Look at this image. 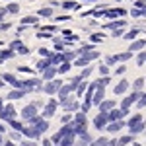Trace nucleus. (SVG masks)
I'll use <instances>...</instances> for the list:
<instances>
[{
  "mask_svg": "<svg viewBox=\"0 0 146 146\" xmlns=\"http://www.w3.org/2000/svg\"><path fill=\"white\" fill-rule=\"evenodd\" d=\"M14 88H20V90H23V92H31V90H37V88H41V80H37V78L16 80Z\"/></svg>",
  "mask_w": 146,
  "mask_h": 146,
  "instance_id": "nucleus-1",
  "label": "nucleus"
},
{
  "mask_svg": "<svg viewBox=\"0 0 146 146\" xmlns=\"http://www.w3.org/2000/svg\"><path fill=\"white\" fill-rule=\"evenodd\" d=\"M98 56H100V53H98V51H88V53L80 55L78 58L74 60V64H76V66H88L92 60H96Z\"/></svg>",
  "mask_w": 146,
  "mask_h": 146,
  "instance_id": "nucleus-2",
  "label": "nucleus"
},
{
  "mask_svg": "<svg viewBox=\"0 0 146 146\" xmlns=\"http://www.w3.org/2000/svg\"><path fill=\"white\" fill-rule=\"evenodd\" d=\"M39 105H41V103H39V101H35V103H29V105H25V107L22 109V119L25 121V123H27L31 117H35V115H37Z\"/></svg>",
  "mask_w": 146,
  "mask_h": 146,
  "instance_id": "nucleus-3",
  "label": "nucleus"
},
{
  "mask_svg": "<svg viewBox=\"0 0 146 146\" xmlns=\"http://www.w3.org/2000/svg\"><path fill=\"white\" fill-rule=\"evenodd\" d=\"M60 86H62V82H60V80H47L45 86H43V92L49 94V96H53V94H58Z\"/></svg>",
  "mask_w": 146,
  "mask_h": 146,
  "instance_id": "nucleus-4",
  "label": "nucleus"
},
{
  "mask_svg": "<svg viewBox=\"0 0 146 146\" xmlns=\"http://www.w3.org/2000/svg\"><path fill=\"white\" fill-rule=\"evenodd\" d=\"M14 115H16V109H14V105L8 103V105H4L2 109H0V119H4V121H14Z\"/></svg>",
  "mask_w": 146,
  "mask_h": 146,
  "instance_id": "nucleus-5",
  "label": "nucleus"
},
{
  "mask_svg": "<svg viewBox=\"0 0 146 146\" xmlns=\"http://www.w3.org/2000/svg\"><path fill=\"white\" fill-rule=\"evenodd\" d=\"M125 125H127V123H125L123 119H117V121H109L105 129H107V133H109V135H115V133H119V131L123 129Z\"/></svg>",
  "mask_w": 146,
  "mask_h": 146,
  "instance_id": "nucleus-6",
  "label": "nucleus"
},
{
  "mask_svg": "<svg viewBox=\"0 0 146 146\" xmlns=\"http://www.w3.org/2000/svg\"><path fill=\"white\" fill-rule=\"evenodd\" d=\"M60 103H62V107H64L66 111H78L80 109V103L74 100V98H70V96H68L64 101H60Z\"/></svg>",
  "mask_w": 146,
  "mask_h": 146,
  "instance_id": "nucleus-7",
  "label": "nucleus"
},
{
  "mask_svg": "<svg viewBox=\"0 0 146 146\" xmlns=\"http://www.w3.org/2000/svg\"><path fill=\"white\" fill-rule=\"evenodd\" d=\"M107 123H109V117H107V113H101L94 119V125H96V129H105L107 127Z\"/></svg>",
  "mask_w": 146,
  "mask_h": 146,
  "instance_id": "nucleus-8",
  "label": "nucleus"
},
{
  "mask_svg": "<svg viewBox=\"0 0 146 146\" xmlns=\"http://www.w3.org/2000/svg\"><path fill=\"white\" fill-rule=\"evenodd\" d=\"M125 115H129V111H125V109H121V107H119V109H115V107H113L111 111H107V117H109V121H117V119H123Z\"/></svg>",
  "mask_w": 146,
  "mask_h": 146,
  "instance_id": "nucleus-9",
  "label": "nucleus"
},
{
  "mask_svg": "<svg viewBox=\"0 0 146 146\" xmlns=\"http://www.w3.org/2000/svg\"><path fill=\"white\" fill-rule=\"evenodd\" d=\"M55 111H56V101L55 100H49V103L43 107V117L49 119V117H53V115H55Z\"/></svg>",
  "mask_w": 146,
  "mask_h": 146,
  "instance_id": "nucleus-10",
  "label": "nucleus"
},
{
  "mask_svg": "<svg viewBox=\"0 0 146 146\" xmlns=\"http://www.w3.org/2000/svg\"><path fill=\"white\" fill-rule=\"evenodd\" d=\"M103 98H105V88H103V86H98V88H96V92H94L92 101H94L96 105H100L101 101H103Z\"/></svg>",
  "mask_w": 146,
  "mask_h": 146,
  "instance_id": "nucleus-11",
  "label": "nucleus"
},
{
  "mask_svg": "<svg viewBox=\"0 0 146 146\" xmlns=\"http://www.w3.org/2000/svg\"><path fill=\"white\" fill-rule=\"evenodd\" d=\"M41 72H43V80H53L55 78V74L56 72H58V68H55V64H49V66L45 68V70H41Z\"/></svg>",
  "mask_w": 146,
  "mask_h": 146,
  "instance_id": "nucleus-12",
  "label": "nucleus"
},
{
  "mask_svg": "<svg viewBox=\"0 0 146 146\" xmlns=\"http://www.w3.org/2000/svg\"><path fill=\"white\" fill-rule=\"evenodd\" d=\"M72 90H76V86H72V84H68V86H60V90H58V98H60V101L66 100Z\"/></svg>",
  "mask_w": 146,
  "mask_h": 146,
  "instance_id": "nucleus-13",
  "label": "nucleus"
},
{
  "mask_svg": "<svg viewBox=\"0 0 146 146\" xmlns=\"http://www.w3.org/2000/svg\"><path fill=\"white\" fill-rule=\"evenodd\" d=\"M125 14H127V10H123V8H115V10H105V16H107L109 20H115V18H123Z\"/></svg>",
  "mask_w": 146,
  "mask_h": 146,
  "instance_id": "nucleus-14",
  "label": "nucleus"
},
{
  "mask_svg": "<svg viewBox=\"0 0 146 146\" xmlns=\"http://www.w3.org/2000/svg\"><path fill=\"white\" fill-rule=\"evenodd\" d=\"M10 49H14V51H18L20 55H27V53H29V51H27V47L23 45L22 41H12V47H10Z\"/></svg>",
  "mask_w": 146,
  "mask_h": 146,
  "instance_id": "nucleus-15",
  "label": "nucleus"
},
{
  "mask_svg": "<svg viewBox=\"0 0 146 146\" xmlns=\"http://www.w3.org/2000/svg\"><path fill=\"white\" fill-rule=\"evenodd\" d=\"M98 107H100V111H101V113H107V111H111L113 107H115V101H111V100H103L100 105H98Z\"/></svg>",
  "mask_w": 146,
  "mask_h": 146,
  "instance_id": "nucleus-16",
  "label": "nucleus"
},
{
  "mask_svg": "<svg viewBox=\"0 0 146 146\" xmlns=\"http://www.w3.org/2000/svg\"><path fill=\"white\" fill-rule=\"evenodd\" d=\"M123 25H127V22H125L123 18H121V20H111V22L107 23V25H105V29H119V27H123Z\"/></svg>",
  "mask_w": 146,
  "mask_h": 146,
  "instance_id": "nucleus-17",
  "label": "nucleus"
},
{
  "mask_svg": "<svg viewBox=\"0 0 146 146\" xmlns=\"http://www.w3.org/2000/svg\"><path fill=\"white\" fill-rule=\"evenodd\" d=\"M127 88H131V84H129L127 80H121V82H119V84H117V86L113 88V92L121 96V94H125V92H127Z\"/></svg>",
  "mask_w": 146,
  "mask_h": 146,
  "instance_id": "nucleus-18",
  "label": "nucleus"
},
{
  "mask_svg": "<svg viewBox=\"0 0 146 146\" xmlns=\"http://www.w3.org/2000/svg\"><path fill=\"white\" fill-rule=\"evenodd\" d=\"M144 47H146V41H144V39H136V41H133V43H131V49H129V51H133V53H135V51H142Z\"/></svg>",
  "mask_w": 146,
  "mask_h": 146,
  "instance_id": "nucleus-19",
  "label": "nucleus"
},
{
  "mask_svg": "<svg viewBox=\"0 0 146 146\" xmlns=\"http://www.w3.org/2000/svg\"><path fill=\"white\" fill-rule=\"evenodd\" d=\"M144 129H146L144 121H140V123H136V125H133V127H129L131 135H138V133H144Z\"/></svg>",
  "mask_w": 146,
  "mask_h": 146,
  "instance_id": "nucleus-20",
  "label": "nucleus"
},
{
  "mask_svg": "<svg viewBox=\"0 0 146 146\" xmlns=\"http://www.w3.org/2000/svg\"><path fill=\"white\" fill-rule=\"evenodd\" d=\"M74 138H76V135H66L60 138V142H58V146H72L74 144Z\"/></svg>",
  "mask_w": 146,
  "mask_h": 146,
  "instance_id": "nucleus-21",
  "label": "nucleus"
},
{
  "mask_svg": "<svg viewBox=\"0 0 146 146\" xmlns=\"http://www.w3.org/2000/svg\"><path fill=\"white\" fill-rule=\"evenodd\" d=\"M27 92H23V90H20V88H16V90H12L10 94H8V100H20V98H23Z\"/></svg>",
  "mask_w": 146,
  "mask_h": 146,
  "instance_id": "nucleus-22",
  "label": "nucleus"
},
{
  "mask_svg": "<svg viewBox=\"0 0 146 146\" xmlns=\"http://www.w3.org/2000/svg\"><path fill=\"white\" fill-rule=\"evenodd\" d=\"M12 56H16V51H14V49H4V51H0V58H2V60H8Z\"/></svg>",
  "mask_w": 146,
  "mask_h": 146,
  "instance_id": "nucleus-23",
  "label": "nucleus"
},
{
  "mask_svg": "<svg viewBox=\"0 0 146 146\" xmlns=\"http://www.w3.org/2000/svg\"><path fill=\"white\" fill-rule=\"evenodd\" d=\"M133 136L135 135H127V136H121L119 140H117V146H129L133 142Z\"/></svg>",
  "mask_w": 146,
  "mask_h": 146,
  "instance_id": "nucleus-24",
  "label": "nucleus"
},
{
  "mask_svg": "<svg viewBox=\"0 0 146 146\" xmlns=\"http://www.w3.org/2000/svg\"><path fill=\"white\" fill-rule=\"evenodd\" d=\"M140 121H142V115H140V113H138V115H133V117L127 121V127H133V125L140 123Z\"/></svg>",
  "mask_w": 146,
  "mask_h": 146,
  "instance_id": "nucleus-25",
  "label": "nucleus"
},
{
  "mask_svg": "<svg viewBox=\"0 0 146 146\" xmlns=\"http://www.w3.org/2000/svg\"><path fill=\"white\" fill-rule=\"evenodd\" d=\"M2 78H4V82H8V84H12V86H14V84H16V76H14V74H10V72H4V74H2Z\"/></svg>",
  "mask_w": 146,
  "mask_h": 146,
  "instance_id": "nucleus-26",
  "label": "nucleus"
},
{
  "mask_svg": "<svg viewBox=\"0 0 146 146\" xmlns=\"http://www.w3.org/2000/svg\"><path fill=\"white\" fill-rule=\"evenodd\" d=\"M131 56H133V51H127V53H119V55H117V60H119V62H125V60H129Z\"/></svg>",
  "mask_w": 146,
  "mask_h": 146,
  "instance_id": "nucleus-27",
  "label": "nucleus"
},
{
  "mask_svg": "<svg viewBox=\"0 0 146 146\" xmlns=\"http://www.w3.org/2000/svg\"><path fill=\"white\" fill-rule=\"evenodd\" d=\"M22 23H33V25H37V23H39V18H37V16H25L22 20Z\"/></svg>",
  "mask_w": 146,
  "mask_h": 146,
  "instance_id": "nucleus-28",
  "label": "nucleus"
},
{
  "mask_svg": "<svg viewBox=\"0 0 146 146\" xmlns=\"http://www.w3.org/2000/svg\"><path fill=\"white\" fill-rule=\"evenodd\" d=\"M142 86H144V78H136L135 82H133V90H136V92L142 90Z\"/></svg>",
  "mask_w": 146,
  "mask_h": 146,
  "instance_id": "nucleus-29",
  "label": "nucleus"
},
{
  "mask_svg": "<svg viewBox=\"0 0 146 146\" xmlns=\"http://www.w3.org/2000/svg\"><path fill=\"white\" fill-rule=\"evenodd\" d=\"M6 10H8V14H18V12H20V6H18L16 2H10V4L6 6Z\"/></svg>",
  "mask_w": 146,
  "mask_h": 146,
  "instance_id": "nucleus-30",
  "label": "nucleus"
},
{
  "mask_svg": "<svg viewBox=\"0 0 146 146\" xmlns=\"http://www.w3.org/2000/svg\"><path fill=\"white\" fill-rule=\"evenodd\" d=\"M144 62H146V51H140L138 56H136V64H138V66H142Z\"/></svg>",
  "mask_w": 146,
  "mask_h": 146,
  "instance_id": "nucleus-31",
  "label": "nucleus"
},
{
  "mask_svg": "<svg viewBox=\"0 0 146 146\" xmlns=\"http://www.w3.org/2000/svg\"><path fill=\"white\" fill-rule=\"evenodd\" d=\"M49 64H51V60H49V56H45L43 60H39V62H37V68H39V70H45Z\"/></svg>",
  "mask_w": 146,
  "mask_h": 146,
  "instance_id": "nucleus-32",
  "label": "nucleus"
},
{
  "mask_svg": "<svg viewBox=\"0 0 146 146\" xmlns=\"http://www.w3.org/2000/svg\"><path fill=\"white\" fill-rule=\"evenodd\" d=\"M70 70V60H64V62H60V66H58V72L60 74H64V72H68Z\"/></svg>",
  "mask_w": 146,
  "mask_h": 146,
  "instance_id": "nucleus-33",
  "label": "nucleus"
},
{
  "mask_svg": "<svg viewBox=\"0 0 146 146\" xmlns=\"http://www.w3.org/2000/svg\"><path fill=\"white\" fill-rule=\"evenodd\" d=\"M86 88H88V86H86V82L82 80V82L78 84V88H76V94H78V98H80V96H84V92H86Z\"/></svg>",
  "mask_w": 146,
  "mask_h": 146,
  "instance_id": "nucleus-34",
  "label": "nucleus"
},
{
  "mask_svg": "<svg viewBox=\"0 0 146 146\" xmlns=\"http://www.w3.org/2000/svg\"><path fill=\"white\" fill-rule=\"evenodd\" d=\"M39 16H43V18H51V16H53V10H51V8H41V10H39Z\"/></svg>",
  "mask_w": 146,
  "mask_h": 146,
  "instance_id": "nucleus-35",
  "label": "nucleus"
},
{
  "mask_svg": "<svg viewBox=\"0 0 146 146\" xmlns=\"http://www.w3.org/2000/svg\"><path fill=\"white\" fill-rule=\"evenodd\" d=\"M136 35H138V29H133V31L125 33V39H127V41H133V39H136Z\"/></svg>",
  "mask_w": 146,
  "mask_h": 146,
  "instance_id": "nucleus-36",
  "label": "nucleus"
},
{
  "mask_svg": "<svg viewBox=\"0 0 146 146\" xmlns=\"http://www.w3.org/2000/svg\"><path fill=\"white\" fill-rule=\"evenodd\" d=\"M62 8L72 10V8H78V4H76V2H72V0H68V2H62Z\"/></svg>",
  "mask_w": 146,
  "mask_h": 146,
  "instance_id": "nucleus-37",
  "label": "nucleus"
},
{
  "mask_svg": "<svg viewBox=\"0 0 146 146\" xmlns=\"http://www.w3.org/2000/svg\"><path fill=\"white\" fill-rule=\"evenodd\" d=\"M119 60H117V55H113V56H107L105 58V64H109V66H113V64H117Z\"/></svg>",
  "mask_w": 146,
  "mask_h": 146,
  "instance_id": "nucleus-38",
  "label": "nucleus"
},
{
  "mask_svg": "<svg viewBox=\"0 0 146 146\" xmlns=\"http://www.w3.org/2000/svg\"><path fill=\"white\" fill-rule=\"evenodd\" d=\"M72 121H74V117H72V115H68V113H64V115H62V119H60V123H62V125L72 123Z\"/></svg>",
  "mask_w": 146,
  "mask_h": 146,
  "instance_id": "nucleus-39",
  "label": "nucleus"
},
{
  "mask_svg": "<svg viewBox=\"0 0 146 146\" xmlns=\"http://www.w3.org/2000/svg\"><path fill=\"white\" fill-rule=\"evenodd\" d=\"M109 82H111V80H109V76H103V78L96 80V84H98V86H107Z\"/></svg>",
  "mask_w": 146,
  "mask_h": 146,
  "instance_id": "nucleus-40",
  "label": "nucleus"
},
{
  "mask_svg": "<svg viewBox=\"0 0 146 146\" xmlns=\"http://www.w3.org/2000/svg\"><path fill=\"white\" fill-rule=\"evenodd\" d=\"M10 125H12V129H16V131H20V133H22L23 125L20 123V121H16V119H14V121H10Z\"/></svg>",
  "mask_w": 146,
  "mask_h": 146,
  "instance_id": "nucleus-41",
  "label": "nucleus"
},
{
  "mask_svg": "<svg viewBox=\"0 0 146 146\" xmlns=\"http://www.w3.org/2000/svg\"><path fill=\"white\" fill-rule=\"evenodd\" d=\"M100 72L103 76H109V64H101L100 66Z\"/></svg>",
  "mask_w": 146,
  "mask_h": 146,
  "instance_id": "nucleus-42",
  "label": "nucleus"
},
{
  "mask_svg": "<svg viewBox=\"0 0 146 146\" xmlns=\"http://www.w3.org/2000/svg\"><path fill=\"white\" fill-rule=\"evenodd\" d=\"M88 51H94V47H92V45H84V47H80L78 55H84V53H88Z\"/></svg>",
  "mask_w": 146,
  "mask_h": 146,
  "instance_id": "nucleus-43",
  "label": "nucleus"
},
{
  "mask_svg": "<svg viewBox=\"0 0 146 146\" xmlns=\"http://www.w3.org/2000/svg\"><path fill=\"white\" fill-rule=\"evenodd\" d=\"M103 39V33H94L90 37V41H94V43H98V41H101Z\"/></svg>",
  "mask_w": 146,
  "mask_h": 146,
  "instance_id": "nucleus-44",
  "label": "nucleus"
},
{
  "mask_svg": "<svg viewBox=\"0 0 146 146\" xmlns=\"http://www.w3.org/2000/svg\"><path fill=\"white\" fill-rule=\"evenodd\" d=\"M92 72H94V70H92L90 66H86V68H84V72H82V74H80V76H82V80H84V78H88V76H90Z\"/></svg>",
  "mask_w": 146,
  "mask_h": 146,
  "instance_id": "nucleus-45",
  "label": "nucleus"
},
{
  "mask_svg": "<svg viewBox=\"0 0 146 146\" xmlns=\"http://www.w3.org/2000/svg\"><path fill=\"white\" fill-rule=\"evenodd\" d=\"M131 16H133V18H140V16H142V8H135V10L131 12Z\"/></svg>",
  "mask_w": 146,
  "mask_h": 146,
  "instance_id": "nucleus-46",
  "label": "nucleus"
},
{
  "mask_svg": "<svg viewBox=\"0 0 146 146\" xmlns=\"http://www.w3.org/2000/svg\"><path fill=\"white\" fill-rule=\"evenodd\" d=\"M18 72H25V74H31L33 70H31V68H27V66H18Z\"/></svg>",
  "mask_w": 146,
  "mask_h": 146,
  "instance_id": "nucleus-47",
  "label": "nucleus"
},
{
  "mask_svg": "<svg viewBox=\"0 0 146 146\" xmlns=\"http://www.w3.org/2000/svg\"><path fill=\"white\" fill-rule=\"evenodd\" d=\"M125 72H127V68H125L123 64H121V66H119V68H117V70H115V74H119V76H123Z\"/></svg>",
  "mask_w": 146,
  "mask_h": 146,
  "instance_id": "nucleus-48",
  "label": "nucleus"
},
{
  "mask_svg": "<svg viewBox=\"0 0 146 146\" xmlns=\"http://www.w3.org/2000/svg\"><path fill=\"white\" fill-rule=\"evenodd\" d=\"M10 25H12V23L2 22V23H0V31H6V29H10Z\"/></svg>",
  "mask_w": 146,
  "mask_h": 146,
  "instance_id": "nucleus-49",
  "label": "nucleus"
},
{
  "mask_svg": "<svg viewBox=\"0 0 146 146\" xmlns=\"http://www.w3.org/2000/svg\"><path fill=\"white\" fill-rule=\"evenodd\" d=\"M123 33H125V31L121 29V27H119V29H113V35H115V37H121Z\"/></svg>",
  "mask_w": 146,
  "mask_h": 146,
  "instance_id": "nucleus-50",
  "label": "nucleus"
},
{
  "mask_svg": "<svg viewBox=\"0 0 146 146\" xmlns=\"http://www.w3.org/2000/svg\"><path fill=\"white\" fill-rule=\"evenodd\" d=\"M6 14H8V10H6V8H0V22L4 20V16H6Z\"/></svg>",
  "mask_w": 146,
  "mask_h": 146,
  "instance_id": "nucleus-51",
  "label": "nucleus"
},
{
  "mask_svg": "<svg viewBox=\"0 0 146 146\" xmlns=\"http://www.w3.org/2000/svg\"><path fill=\"white\" fill-rule=\"evenodd\" d=\"M39 55H43V56H49V55H51V53H49L47 49H39Z\"/></svg>",
  "mask_w": 146,
  "mask_h": 146,
  "instance_id": "nucleus-52",
  "label": "nucleus"
},
{
  "mask_svg": "<svg viewBox=\"0 0 146 146\" xmlns=\"http://www.w3.org/2000/svg\"><path fill=\"white\" fill-rule=\"evenodd\" d=\"M53 144H55V142H53V140H49V138L43 140V146H53Z\"/></svg>",
  "mask_w": 146,
  "mask_h": 146,
  "instance_id": "nucleus-53",
  "label": "nucleus"
},
{
  "mask_svg": "<svg viewBox=\"0 0 146 146\" xmlns=\"http://www.w3.org/2000/svg\"><path fill=\"white\" fill-rule=\"evenodd\" d=\"M142 6H146L144 0H136V8H142Z\"/></svg>",
  "mask_w": 146,
  "mask_h": 146,
  "instance_id": "nucleus-54",
  "label": "nucleus"
},
{
  "mask_svg": "<svg viewBox=\"0 0 146 146\" xmlns=\"http://www.w3.org/2000/svg\"><path fill=\"white\" fill-rule=\"evenodd\" d=\"M20 146H33V142H27V140H25V142H22Z\"/></svg>",
  "mask_w": 146,
  "mask_h": 146,
  "instance_id": "nucleus-55",
  "label": "nucleus"
},
{
  "mask_svg": "<svg viewBox=\"0 0 146 146\" xmlns=\"http://www.w3.org/2000/svg\"><path fill=\"white\" fill-rule=\"evenodd\" d=\"M4 146H16V144H14V142H10V140H8V142H4Z\"/></svg>",
  "mask_w": 146,
  "mask_h": 146,
  "instance_id": "nucleus-56",
  "label": "nucleus"
},
{
  "mask_svg": "<svg viewBox=\"0 0 146 146\" xmlns=\"http://www.w3.org/2000/svg\"><path fill=\"white\" fill-rule=\"evenodd\" d=\"M0 88H4V78L0 76Z\"/></svg>",
  "mask_w": 146,
  "mask_h": 146,
  "instance_id": "nucleus-57",
  "label": "nucleus"
},
{
  "mask_svg": "<svg viewBox=\"0 0 146 146\" xmlns=\"http://www.w3.org/2000/svg\"><path fill=\"white\" fill-rule=\"evenodd\" d=\"M2 135H4V133H2V131H0V146L4 144V140H2Z\"/></svg>",
  "mask_w": 146,
  "mask_h": 146,
  "instance_id": "nucleus-58",
  "label": "nucleus"
},
{
  "mask_svg": "<svg viewBox=\"0 0 146 146\" xmlns=\"http://www.w3.org/2000/svg\"><path fill=\"white\" fill-rule=\"evenodd\" d=\"M2 107H4V101H2V98H0V109H2Z\"/></svg>",
  "mask_w": 146,
  "mask_h": 146,
  "instance_id": "nucleus-59",
  "label": "nucleus"
},
{
  "mask_svg": "<svg viewBox=\"0 0 146 146\" xmlns=\"http://www.w3.org/2000/svg\"><path fill=\"white\" fill-rule=\"evenodd\" d=\"M2 62H4V60H2V58H0V64H2Z\"/></svg>",
  "mask_w": 146,
  "mask_h": 146,
  "instance_id": "nucleus-60",
  "label": "nucleus"
},
{
  "mask_svg": "<svg viewBox=\"0 0 146 146\" xmlns=\"http://www.w3.org/2000/svg\"><path fill=\"white\" fill-rule=\"evenodd\" d=\"M135 146H136V144H135Z\"/></svg>",
  "mask_w": 146,
  "mask_h": 146,
  "instance_id": "nucleus-61",
  "label": "nucleus"
}]
</instances>
